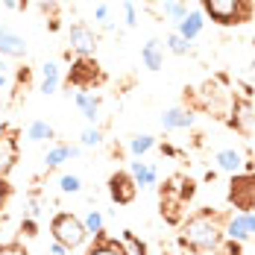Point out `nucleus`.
<instances>
[{
  "label": "nucleus",
  "mask_w": 255,
  "mask_h": 255,
  "mask_svg": "<svg viewBox=\"0 0 255 255\" xmlns=\"http://www.w3.org/2000/svg\"><path fill=\"white\" fill-rule=\"evenodd\" d=\"M50 235H53L56 244L68 247V253H71V250H79V247L88 241V232L82 226V217H77L74 211H59V214H53Z\"/></svg>",
  "instance_id": "nucleus-4"
},
{
  "label": "nucleus",
  "mask_w": 255,
  "mask_h": 255,
  "mask_svg": "<svg viewBox=\"0 0 255 255\" xmlns=\"http://www.w3.org/2000/svg\"><path fill=\"white\" fill-rule=\"evenodd\" d=\"M9 194H12V188L6 185V179H0V214H3V205L9 200Z\"/></svg>",
  "instance_id": "nucleus-35"
},
{
  "label": "nucleus",
  "mask_w": 255,
  "mask_h": 255,
  "mask_svg": "<svg viewBox=\"0 0 255 255\" xmlns=\"http://www.w3.org/2000/svg\"><path fill=\"white\" fill-rule=\"evenodd\" d=\"M141 62H144L147 71L158 74L164 68V41L161 38H147L144 47H141Z\"/></svg>",
  "instance_id": "nucleus-16"
},
{
  "label": "nucleus",
  "mask_w": 255,
  "mask_h": 255,
  "mask_svg": "<svg viewBox=\"0 0 255 255\" xmlns=\"http://www.w3.org/2000/svg\"><path fill=\"white\" fill-rule=\"evenodd\" d=\"M247 77H250V82H255V59L250 62V74H247Z\"/></svg>",
  "instance_id": "nucleus-44"
},
{
  "label": "nucleus",
  "mask_w": 255,
  "mask_h": 255,
  "mask_svg": "<svg viewBox=\"0 0 255 255\" xmlns=\"http://www.w3.org/2000/svg\"><path fill=\"white\" fill-rule=\"evenodd\" d=\"M247 220H250V232L255 235V211H247Z\"/></svg>",
  "instance_id": "nucleus-43"
},
{
  "label": "nucleus",
  "mask_w": 255,
  "mask_h": 255,
  "mask_svg": "<svg viewBox=\"0 0 255 255\" xmlns=\"http://www.w3.org/2000/svg\"><path fill=\"white\" fill-rule=\"evenodd\" d=\"M26 141H29V144L56 141V129H53L47 121H29V127H26Z\"/></svg>",
  "instance_id": "nucleus-21"
},
{
  "label": "nucleus",
  "mask_w": 255,
  "mask_h": 255,
  "mask_svg": "<svg viewBox=\"0 0 255 255\" xmlns=\"http://www.w3.org/2000/svg\"><path fill=\"white\" fill-rule=\"evenodd\" d=\"M59 191L62 194H79L82 191V179L77 173H62L59 176Z\"/></svg>",
  "instance_id": "nucleus-30"
},
{
  "label": "nucleus",
  "mask_w": 255,
  "mask_h": 255,
  "mask_svg": "<svg viewBox=\"0 0 255 255\" xmlns=\"http://www.w3.org/2000/svg\"><path fill=\"white\" fill-rule=\"evenodd\" d=\"M164 50H170L173 56H188L191 44H188V41H185V38H182V35L176 32V29H173V32L164 38Z\"/></svg>",
  "instance_id": "nucleus-29"
},
{
  "label": "nucleus",
  "mask_w": 255,
  "mask_h": 255,
  "mask_svg": "<svg viewBox=\"0 0 255 255\" xmlns=\"http://www.w3.org/2000/svg\"><path fill=\"white\" fill-rule=\"evenodd\" d=\"M0 74H6V62H3V56H0Z\"/></svg>",
  "instance_id": "nucleus-46"
},
{
  "label": "nucleus",
  "mask_w": 255,
  "mask_h": 255,
  "mask_svg": "<svg viewBox=\"0 0 255 255\" xmlns=\"http://www.w3.org/2000/svg\"><path fill=\"white\" fill-rule=\"evenodd\" d=\"M226 238H229V241H238V244H247V241L253 238L247 214H241V211L226 214Z\"/></svg>",
  "instance_id": "nucleus-18"
},
{
  "label": "nucleus",
  "mask_w": 255,
  "mask_h": 255,
  "mask_svg": "<svg viewBox=\"0 0 255 255\" xmlns=\"http://www.w3.org/2000/svg\"><path fill=\"white\" fill-rule=\"evenodd\" d=\"M244 161H247L244 153L235 150V147H223V150L214 153V164H217V170L226 173V176H238V173H244Z\"/></svg>",
  "instance_id": "nucleus-13"
},
{
  "label": "nucleus",
  "mask_w": 255,
  "mask_h": 255,
  "mask_svg": "<svg viewBox=\"0 0 255 255\" xmlns=\"http://www.w3.org/2000/svg\"><path fill=\"white\" fill-rule=\"evenodd\" d=\"M194 191H197V185H194L191 179H185V176L167 179V182L161 185V194H158V200H161V217H164L167 223L179 226V223L185 220V205L194 197Z\"/></svg>",
  "instance_id": "nucleus-2"
},
{
  "label": "nucleus",
  "mask_w": 255,
  "mask_h": 255,
  "mask_svg": "<svg viewBox=\"0 0 255 255\" xmlns=\"http://www.w3.org/2000/svg\"><path fill=\"white\" fill-rule=\"evenodd\" d=\"M158 121H161V129H164V132H179V129L194 127L197 115H194V109H188V106H170V109L161 112Z\"/></svg>",
  "instance_id": "nucleus-11"
},
{
  "label": "nucleus",
  "mask_w": 255,
  "mask_h": 255,
  "mask_svg": "<svg viewBox=\"0 0 255 255\" xmlns=\"http://www.w3.org/2000/svg\"><path fill=\"white\" fill-rule=\"evenodd\" d=\"M65 161H71V155H68V144H53L50 150L44 153V167H47V170L62 167Z\"/></svg>",
  "instance_id": "nucleus-26"
},
{
  "label": "nucleus",
  "mask_w": 255,
  "mask_h": 255,
  "mask_svg": "<svg viewBox=\"0 0 255 255\" xmlns=\"http://www.w3.org/2000/svg\"><path fill=\"white\" fill-rule=\"evenodd\" d=\"M109 197L115 205H132L138 197V185L129 176V170H115L109 176Z\"/></svg>",
  "instance_id": "nucleus-8"
},
{
  "label": "nucleus",
  "mask_w": 255,
  "mask_h": 255,
  "mask_svg": "<svg viewBox=\"0 0 255 255\" xmlns=\"http://www.w3.org/2000/svg\"><path fill=\"white\" fill-rule=\"evenodd\" d=\"M226 200L241 214L255 211V173H238V176H232L229 188H226Z\"/></svg>",
  "instance_id": "nucleus-6"
},
{
  "label": "nucleus",
  "mask_w": 255,
  "mask_h": 255,
  "mask_svg": "<svg viewBox=\"0 0 255 255\" xmlns=\"http://www.w3.org/2000/svg\"><path fill=\"white\" fill-rule=\"evenodd\" d=\"M129 176L135 179L138 191H144V188H155V185H158V167L150 164V161L132 158V161H129Z\"/></svg>",
  "instance_id": "nucleus-14"
},
{
  "label": "nucleus",
  "mask_w": 255,
  "mask_h": 255,
  "mask_svg": "<svg viewBox=\"0 0 255 255\" xmlns=\"http://www.w3.org/2000/svg\"><path fill=\"white\" fill-rule=\"evenodd\" d=\"M26 85H29V71L21 68V71H18V88H15V91H24Z\"/></svg>",
  "instance_id": "nucleus-36"
},
{
  "label": "nucleus",
  "mask_w": 255,
  "mask_h": 255,
  "mask_svg": "<svg viewBox=\"0 0 255 255\" xmlns=\"http://www.w3.org/2000/svg\"><path fill=\"white\" fill-rule=\"evenodd\" d=\"M203 29H205V15L200 12V9H191V12H188V15L176 24V32L188 41V44H191L194 38H200V35H203Z\"/></svg>",
  "instance_id": "nucleus-17"
},
{
  "label": "nucleus",
  "mask_w": 255,
  "mask_h": 255,
  "mask_svg": "<svg viewBox=\"0 0 255 255\" xmlns=\"http://www.w3.org/2000/svg\"><path fill=\"white\" fill-rule=\"evenodd\" d=\"M18 155H21V147H18V132L9 127L0 129V179H6L15 164H18Z\"/></svg>",
  "instance_id": "nucleus-9"
},
{
  "label": "nucleus",
  "mask_w": 255,
  "mask_h": 255,
  "mask_svg": "<svg viewBox=\"0 0 255 255\" xmlns=\"http://www.w3.org/2000/svg\"><path fill=\"white\" fill-rule=\"evenodd\" d=\"M6 82H9V79H6V74H0V91L6 88Z\"/></svg>",
  "instance_id": "nucleus-45"
},
{
  "label": "nucleus",
  "mask_w": 255,
  "mask_h": 255,
  "mask_svg": "<svg viewBox=\"0 0 255 255\" xmlns=\"http://www.w3.org/2000/svg\"><path fill=\"white\" fill-rule=\"evenodd\" d=\"M161 155H170V158H176L179 150H176V147H170V144H164V147H161Z\"/></svg>",
  "instance_id": "nucleus-40"
},
{
  "label": "nucleus",
  "mask_w": 255,
  "mask_h": 255,
  "mask_svg": "<svg viewBox=\"0 0 255 255\" xmlns=\"http://www.w3.org/2000/svg\"><path fill=\"white\" fill-rule=\"evenodd\" d=\"M103 144V129L100 127H85L79 132V147L82 150H94Z\"/></svg>",
  "instance_id": "nucleus-27"
},
{
  "label": "nucleus",
  "mask_w": 255,
  "mask_h": 255,
  "mask_svg": "<svg viewBox=\"0 0 255 255\" xmlns=\"http://www.w3.org/2000/svg\"><path fill=\"white\" fill-rule=\"evenodd\" d=\"M85 255H127V250H124V244L118 241V238H94V244L88 247V253Z\"/></svg>",
  "instance_id": "nucleus-22"
},
{
  "label": "nucleus",
  "mask_w": 255,
  "mask_h": 255,
  "mask_svg": "<svg viewBox=\"0 0 255 255\" xmlns=\"http://www.w3.org/2000/svg\"><path fill=\"white\" fill-rule=\"evenodd\" d=\"M103 79H106V74H103V68L97 65L94 56L91 59L74 56V65L68 71V88H74V91H91L94 85H100Z\"/></svg>",
  "instance_id": "nucleus-5"
},
{
  "label": "nucleus",
  "mask_w": 255,
  "mask_h": 255,
  "mask_svg": "<svg viewBox=\"0 0 255 255\" xmlns=\"http://www.w3.org/2000/svg\"><path fill=\"white\" fill-rule=\"evenodd\" d=\"M26 38L15 32L12 26H0V56L3 59H24L26 56Z\"/></svg>",
  "instance_id": "nucleus-12"
},
{
  "label": "nucleus",
  "mask_w": 255,
  "mask_h": 255,
  "mask_svg": "<svg viewBox=\"0 0 255 255\" xmlns=\"http://www.w3.org/2000/svg\"><path fill=\"white\" fill-rule=\"evenodd\" d=\"M0 3H3L6 9H12V12H15V9H21V0H0Z\"/></svg>",
  "instance_id": "nucleus-42"
},
{
  "label": "nucleus",
  "mask_w": 255,
  "mask_h": 255,
  "mask_svg": "<svg viewBox=\"0 0 255 255\" xmlns=\"http://www.w3.org/2000/svg\"><path fill=\"white\" fill-rule=\"evenodd\" d=\"M68 44H71L68 50L74 53V56L91 59L97 53V32L85 24V21H74V24L68 26Z\"/></svg>",
  "instance_id": "nucleus-7"
},
{
  "label": "nucleus",
  "mask_w": 255,
  "mask_h": 255,
  "mask_svg": "<svg viewBox=\"0 0 255 255\" xmlns=\"http://www.w3.org/2000/svg\"><path fill=\"white\" fill-rule=\"evenodd\" d=\"M94 18H97L100 24L112 21V9H109V3H97V6H94Z\"/></svg>",
  "instance_id": "nucleus-34"
},
{
  "label": "nucleus",
  "mask_w": 255,
  "mask_h": 255,
  "mask_svg": "<svg viewBox=\"0 0 255 255\" xmlns=\"http://www.w3.org/2000/svg\"><path fill=\"white\" fill-rule=\"evenodd\" d=\"M59 85H62V68H59V62H44L41 65V82H38V91L44 94V97H50L59 91Z\"/></svg>",
  "instance_id": "nucleus-19"
},
{
  "label": "nucleus",
  "mask_w": 255,
  "mask_h": 255,
  "mask_svg": "<svg viewBox=\"0 0 255 255\" xmlns=\"http://www.w3.org/2000/svg\"><path fill=\"white\" fill-rule=\"evenodd\" d=\"M50 32H59V29H62V21H59V18H56V15H50Z\"/></svg>",
  "instance_id": "nucleus-41"
},
{
  "label": "nucleus",
  "mask_w": 255,
  "mask_h": 255,
  "mask_svg": "<svg viewBox=\"0 0 255 255\" xmlns=\"http://www.w3.org/2000/svg\"><path fill=\"white\" fill-rule=\"evenodd\" d=\"M74 106L82 112V118L88 121V127L100 124V97L94 91H74Z\"/></svg>",
  "instance_id": "nucleus-15"
},
{
  "label": "nucleus",
  "mask_w": 255,
  "mask_h": 255,
  "mask_svg": "<svg viewBox=\"0 0 255 255\" xmlns=\"http://www.w3.org/2000/svg\"><path fill=\"white\" fill-rule=\"evenodd\" d=\"M47 253H50V255H68V247H62V244H56V241H53Z\"/></svg>",
  "instance_id": "nucleus-38"
},
{
  "label": "nucleus",
  "mask_w": 255,
  "mask_h": 255,
  "mask_svg": "<svg viewBox=\"0 0 255 255\" xmlns=\"http://www.w3.org/2000/svg\"><path fill=\"white\" fill-rule=\"evenodd\" d=\"M121 244H124V250H127V255H147V244L135 235V232H124L121 235Z\"/></svg>",
  "instance_id": "nucleus-28"
},
{
  "label": "nucleus",
  "mask_w": 255,
  "mask_h": 255,
  "mask_svg": "<svg viewBox=\"0 0 255 255\" xmlns=\"http://www.w3.org/2000/svg\"><path fill=\"white\" fill-rule=\"evenodd\" d=\"M153 147H155V138L150 132H141V135H132V138H129V155H132V158L147 155Z\"/></svg>",
  "instance_id": "nucleus-24"
},
{
  "label": "nucleus",
  "mask_w": 255,
  "mask_h": 255,
  "mask_svg": "<svg viewBox=\"0 0 255 255\" xmlns=\"http://www.w3.org/2000/svg\"><path fill=\"white\" fill-rule=\"evenodd\" d=\"M68 155H71V158H79V155H82V147H79V144H68Z\"/></svg>",
  "instance_id": "nucleus-39"
},
{
  "label": "nucleus",
  "mask_w": 255,
  "mask_h": 255,
  "mask_svg": "<svg viewBox=\"0 0 255 255\" xmlns=\"http://www.w3.org/2000/svg\"><path fill=\"white\" fill-rule=\"evenodd\" d=\"M226 238V214L200 208L179 223V244L194 253H214Z\"/></svg>",
  "instance_id": "nucleus-1"
},
{
  "label": "nucleus",
  "mask_w": 255,
  "mask_h": 255,
  "mask_svg": "<svg viewBox=\"0 0 255 255\" xmlns=\"http://www.w3.org/2000/svg\"><path fill=\"white\" fill-rule=\"evenodd\" d=\"M124 21L127 26H138V6H135V0H124Z\"/></svg>",
  "instance_id": "nucleus-33"
},
{
  "label": "nucleus",
  "mask_w": 255,
  "mask_h": 255,
  "mask_svg": "<svg viewBox=\"0 0 255 255\" xmlns=\"http://www.w3.org/2000/svg\"><path fill=\"white\" fill-rule=\"evenodd\" d=\"M18 244H21V220H15L9 214H0V250L18 247Z\"/></svg>",
  "instance_id": "nucleus-20"
},
{
  "label": "nucleus",
  "mask_w": 255,
  "mask_h": 255,
  "mask_svg": "<svg viewBox=\"0 0 255 255\" xmlns=\"http://www.w3.org/2000/svg\"><path fill=\"white\" fill-rule=\"evenodd\" d=\"M232 127L238 129L241 135H250L255 129V106H253V97H235L232 103Z\"/></svg>",
  "instance_id": "nucleus-10"
},
{
  "label": "nucleus",
  "mask_w": 255,
  "mask_h": 255,
  "mask_svg": "<svg viewBox=\"0 0 255 255\" xmlns=\"http://www.w3.org/2000/svg\"><path fill=\"white\" fill-rule=\"evenodd\" d=\"M188 12H191V9H188V3H185V0H161V15H164L173 26H176Z\"/></svg>",
  "instance_id": "nucleus-25"
},
{
  "label": "nucleus",
  "mask_w": 255,
  "mask_h": 255,
  "mask_svg": "<svg viewBox=\"0 0 255 255\" xmlns=\"http://www.w3.org/2000/svg\"><path fill=\"white\" fill-rule=\"evenodd\" d=\"M82 226L88 232V238H103V235H106V217H103V211L88 208V211L82 214Z\"/></svg>",
  "instance_id": "nucleus-23"
},
{
  "label": "nucleus",
  "mask_w": 255,
  "mask_h": 255,
  "mask_svg": "<svg viewBox=\"0 0 255 255\" xmlns=\"http://www.w3.org/2000/svg\"><path fill=\"white\" fill-rule=\"evenodd\" d=\"M0 255H29V253L18 244V247H9V250H0Z\"/></svg>",
  "instance_id": "nucleus-37"
},
{
  "label": "nucleus",
  "mask_w": 255,
  "mask_h": 255,
  "mask_svg": "<svg viewBox=\"0 0 255 255\" xmlns=\"http://www.w3.org/2000/svg\"><path fill=\"white\" fill-rule=\"evenodd\" d=\"M200 6H203L200 12L205 18H211L220 26L244 24L253 15V3L250 0H200Z\"/></svg>",
  "instance_id": "nucleus-3"
},
{
  "label": "nucleus",
  "mask_w": 255,
  "mask_h": 255,
  "mask_svg": "<svg viewBox=\"0 0 255 255\" xmlns=\"http://www.w3.org/2000/svg\"><path fill=\"white\" fill-rule=\"evenodd\" d=\"M208 255H244V244H238V241H229V238H223V244L214 250V253Z\"/></svg>",
  "instance_id": "nucleus-32"
},
{
  "label": "nucleus",
  "mask_w": 255,
  "mask_h": 255,
  "mask_svg": "<svg viewBox=\"0 0 255 255\" xmlns=\"http://www.w3.org/2000/svg\"><path fill=\"white\" fill-rule=\"evenodd\" d=\"M41 217V200L38 194H29L24 200V220H38Z\"/></svg>",
  "instance_id": "nucleus-31"
}]
</instances>
